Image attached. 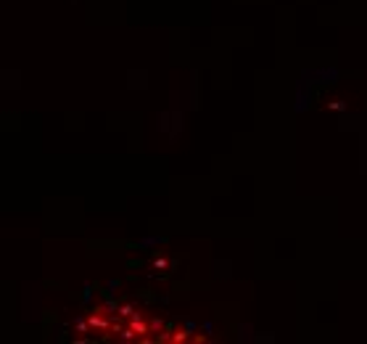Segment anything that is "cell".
<instances>
[{
    "label": "cell",
    "instance_id": "cell-1",
    "mask_svg": "<svg viewBox=\"0 0 367 344\" xmlns=\"http://www.w3.org/2000/svg\"><path fill=\"white\" fill-rule=\"evenodd\" d=\"M132 331H135L137 336H146L148 334V323L143 321L140 315H132Z\"/></svg>",
    "mask_w": 367,
    "mask_h": 344
},
{
    "label": "cell",
    "instance_id": "cell-2",
    "mask_svg": "<svg viewBox=\"0 0 367 344\" xmlns=\"http://www.w3.org/2000/svg\"><path fill=\"white\" fill-rule=\"evenodd\" d=\"M185 339H188V331H174L172 342H185Z\"/></svg>",
    "mask_w": 367,
    "mask_h": 344
}]
</instances>
